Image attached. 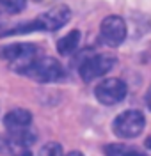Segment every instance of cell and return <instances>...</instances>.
<instances>
[{
  "instance_id": "6da1fadb",
  "label": "cell",
  "mask_w": 151,
  "mask_h": 156,
  "mask_svg": "<svg viewBox=\"0 0 151 156\" xmlns=\"http://www.w3.org/2000/svg\"><path fill=\"white\" fill-rule=\"evenodd\" d=\"M21 75H25L34 82H39V83H52V82H59L64 76V69L59 64V60H55L53 57H43L34 58L21 71Z\"/></svg>"
},
{
  "instance_id": "7a4b0ae2",
  "label": "cell",
  "mask_w": 151,
  "mask_h": 156,
  "mask_svg": "<svg viewBox=\"0 0 151 156\" xmlns=\"http://www.w3.org/2000/svg\"><path fill=\"white\" fill-rule=\"evenodd\" d=\"M146 119L139 110H124L114 119L112 131L119 138H137L144 131Z\"/></svg>"
},
{
  "instance_id": "3957f363",
  "label": "cell",
  "mask_w": 151,
  "mask_h": 156,
  "mask_svg": "<svg viewBox=\"0 0 151 156\" xmlns=\"http://www.w3.org/2000/svg\"><path fill=\"white\" fill-rule=\"evenodd\" d=\"M36 53H38L36 44H30V43H14L0 48V58L9 62L11 68L18 73H21L36 58Z\"/></svg>"
},
{
  "instance_id": "277c9868",
  "label": "cell",
  "mask_w": 151,
  "mask_h": 156,
  "mask_svg": "<svg viewBox=\"0 0 151 156\" xmlns=\"http://www.w3.org/2000/svg\"><path fill=\"white\" fill-rule=\"evenodd\" d=\"M116 66V57L101 53V55H92V57L85 58L80 64V76L84 82H92L96 78H101L103 75H107L112 68Z\"/></svg>"
},
{
  "instance_id": "5b68a950",
  "label": "cell",
  "mask_w": 151,
  "mask_h": 156,
  "mask_svg": "<svg viewBox=\"0 0 151 156\" xmlns=\"http://www.w3.org/2000/svg\"><path fill=\"white\" fill-rule=\"evenodd\" d=\"M96 99L100 101L101 105H117L121 103L124 96H126V83L121 78H105L98 83V87L94 90Z\"/></svg>"
},
{
  "instance_id": "8992f818",
  "label": "cell",
  "mask_w": 151,
  "mask_h": 156,
  "mask_svg": "<svg viewBox=\"0 0 151 156\" xmlns=\"http://www.w3.org/2000/svg\"><path fill=\"white\" fill-rule=\"evenodd\" d=\"M126 37V23L121 16H107L100 25V39L103 44L116 48Z\"/></svg>"
},
{
  "instance_id": "52a82bcc",
  "label": "cell",
  "mask_w": 151,
  "mask_h": 156,
  "mask_svg": "<svg viewBox=\"0 0 151 156\" xmlns=\"http://www.w3.org/2000/svg\"><path fill=\"white\" fill-rule=\"evenodd\" d=\"M71 18V11L66 5H57L52 7L46 12H43L39 18H36L32 21L34 30H59L62 29Z\"/></svg>"
},
{
  "instance_id": "ba28073f",
  "label": "cell",
  "mask_w": 151,
  "mask_h": 156,
  "mask_svg": "<svg viewBox=\"0 0 151 156\" xmlns=\"http://www.w3.org/2000/svg\"><path fill=\"white\" fill-rule=\"evenodd\" d=\"M4 126L7 131H20L23 128L32 126V114L25 108H13L4 117Z\"/></svg>"
},
{
  "instance_id": "9c48e42d",
  "label": "cell",
  "mask_w": 151,
  "mask_h": 156,
  "mask_svg": "<svg viewBox=\"0 0 151 156\" xmlns=\"http://www.w3.org/2000/svg\"><path fill=\"white\" fill-rule=\"evenodd\" d=\"M78 43H80V32L73 30V32L66 34L64 37H60L57 41V51L60 55H70V53H73L77 50Z\"/></svg>"
},
{
  "instance_id": "30bf717a",
  "label": "cell",
  "mask_w": 151,
  "mask_h": 156,
  "mask_svg": "<svg viewBox=\"0 0 151 156\" xmlns=\"http://www.w3.org/2000/svg\"><path fill=\"white\" fill-rule=\"evenodd\" d=\"M103 151L105 156H148L139 147L126 146V144H109Z\"/></svg>"
},
{
  "instance_id": "8fae6325",
  "label": "cell",
  "mask_w": 151,
  "mask_h": 156,
  "mask_svg": "<svg viewBox=\"0 0 151 156\" xmlns=\"http://www.w3.org/2000/svg\"><path fill=\"white\" fill-rule=\"evenodd\" d=\"M27 0H0V16H11L23 11Z\"/></svg>"
},
{
  "instance_id": "7c38bea8",
  "label": "cell",
  "mask_w": 151,
  "mask_h": 156,
  "mask_svg": "<svg viewBox=\"0 0 151 156\" xmlns=\"http://www.w3.org/2000/svg\"><path fill=\"white\" fill-rule=\"evenodd\" d=\"M38 156H62V146L57 142H48L41 147Z\"/></svg>"
},
{
  "instance_id": "4fadbf2b",
  "label": "cell",
  "mask_w": 151,
  "mask_h": 156,
  "mask_svg": "<svg viewBox=\"0 0 151 156\" xmlns=\"http://www.w3.org/2000/svg\"><path fill=\"white\" fill-rule=\"evenodd\" d=\"M16 151L14 142L11 140L9 135H0V156H7Z\"/></svg>"
},
{
  "instance_id": "5bb4252c",
  "label": "cell",
  "mask_w": 151,
  "mask_h": 156,
  "mask_svg": "<svg viewBox=\"0 0 151 156\" xmlns=\"http://www.w3.org/2000/svg\"><path fill=\"white\" fill-rule=\"evenodd\" d=\"M146 105H148V108L151 110V87L148 89V92H146Z\"/></svg>"
},
{
  "instance_id": "9a60e30c",
  "label": "cell",
  "mask_w": 151,
  "mask_h": 156,
  "mask_svg": "<svg viewBox=\"0 0 151 156\" xmlns=\"http://www.w3.org/2000/svg\"><path fill=\"white\" fill-rule=\"evenodd\" d=\"M13 156H32V153H30L29 149H21L20 153H16V154H13Z\"/></svg>"
},
{
  "instance_id": "2e32d148",
  "label": "cell",
  "mask_w": 151,
  "mask_h": 156,
  "mask_svg": "<svg viewBox=\"0 0 151 156\" xmlns=\"http://www.w3.org/2000/svg\"><path fill=\"white\" fill-rule=\"evenodd\" d=\"M66 156H84V154H82L80 151H71V153H68Z\"/></svg>"
},
{
  "instance_id": "e0dca14e",
  "label": "cell",
  "mask_w": 151,
  "mask_h": 156,
  "mask_svg": "<svg viewBox=\"0 0 151 156\" xmlns=\"http://www.w3.org/2000/svg\"><path fill=\"white\" fill-rule=\"evenodd\" d=\"M146 147H148V149H151V136H148V138H146Z\"/></svg>"
}]
</instances>
